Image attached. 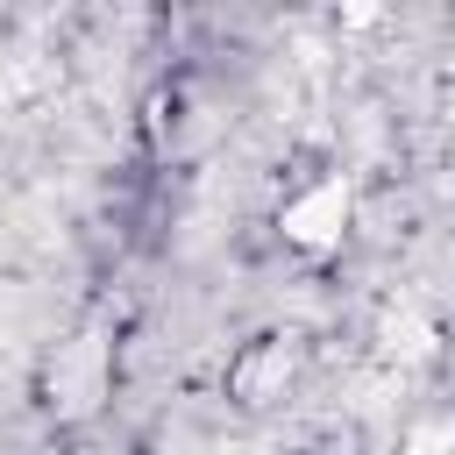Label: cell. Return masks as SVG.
<instances>
[{"mask_svg": "<svg viewBox=\"0 0 455 455\" xmlns=\"http://www.w3.org/2000/svg\"><path fill=\"white\" fill-rule=\"evenodd\" d=\"M405 455H455V419H427V427H412Z\"/></svg>", "mask_w": 455, "mask_h": 455, "instance_id": "obj_4", "label": "cell"}, {"mask_svg": "<svg viewBox=\"0 0 455 455\" xmlns=\"http://www.w3.org/2000/svg\"><path fill=\"white\" fill-rule=\"evenodd\" d=\"M348 213H355V192H348V178H320L313 192H299V199L277 213V228H284V242H291V249H306V256H327V249H341V235H348Z\"/></svg>", "mask_w": 455, "mask_h": 455, "instance_id": "obj_1", "label": "cell"}, {"mask_svg": "<svg viewBox=\"0 0 455 455\" xmlns=\"http://www.w3.org/2000/svg\"><path fill=\"white\" fill-rule=\"evenodd\" d=\"M284 370H291V348H277V341H270V348H256V355L235 370V398H242V405H263V391H270Z\"/></svg>", "mask_w": 455, "mask_h": 455, "instance_id": "obj_3", "label": "cell"}, {"mask_svg": "<svg viewBox=\"0 0 455 455\" xmlns=\"http://www.w3.org/2000/svg\"><path fill=\"white\" fill-rule=\"evenodd\" d=\"M50 391L64 398V412H85V405H92V391H100V341H78V348H71V363H57Z\"/></svg>", "mask_w": 455, "mask_h": 455, "instance_id": "obj_2", "label": "cell"}]
</instances>
